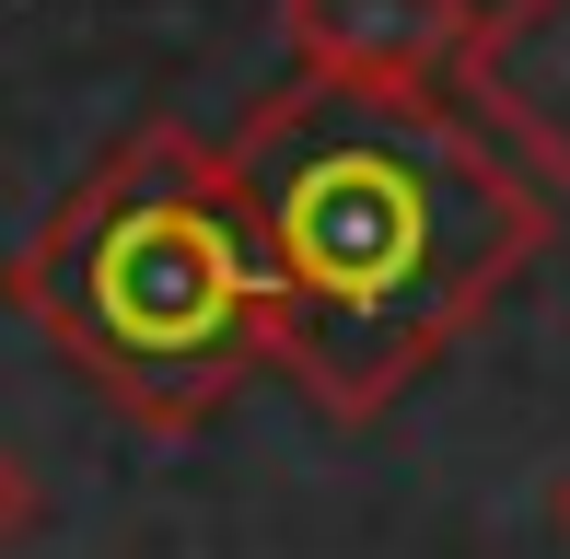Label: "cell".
<instances>
[{
    "mask_svg": "<svg viewBox=\"0 0 570 559\" xmlns=\"http://www.w3.org/2000/svg\"><path fill=\"white\" fill-rule=\"evenodd\" d=\"M279 268V385L315 420H384L548 257L559 198L454 94L292 82L233 129Z\"/></svg>",
    "mask_w": 570,
    "mask_h": 559,
    "instance_id": "cell-1",
    "label": "cell"
},
{
    "mask_svg": "<svg viewBox=\"0 0 570 559\" xmlns=\"http://www.w3.org/2000/svg\"><path fill=\"white\" fill-rule=\"evenodd\" d=\"M0 303L151 443L210 431L256 373H279V268L245 164L187 117H140L0 257Z\"/></svg>",
    "mask_w": 570,
    "mask_h": 559,
    "instance_id": "cell-2",
    "label": "cell"
},
{
    "mask_svg": "<svg viewBox=\"0 0 570 559\" xmlns=\"http://www.w3.org/2000/svg\"><path fill=\"white\" fill-rule=\"evenodd\" d=\"M454 106L548 198H570V0H478V36L454 59Z\"/></svg>",
    "mask_w": 570,
    "mask_h": 559,
    "instance_id": "cell-3",
    "label": "cell"
},
{
    "mask_svg": "<svg viewBox=\"0 0 570 559\" xmlns=\"http://www.w3.org/2000/svg\"><path fill=\"white\" fill-rule=\"evenodd\" d=\"M465 36H478L465 0H279L292 82L338 94H454Z\"/></svg>",
    "mask_w": 570,
    "mask_h": 559,
    "instance_id": "cell-4",
    "label": "cell"
},
{
    "mask_svg": "<svg viewBox=\"0 0 570 559\" xmlns=\"http://www.w3.org/2000/svg\"><path fill=\"white\" fill-rule=\"evenodd\" d=\"M47 537V478H36V454L0 431V559H23Z\"/></svg>",
    "mask_w": 570,
    "mask_h": 559,
    "instance_id": "cell-5",
    "label": "cell"
},
{
    "mask_svg": "<svg viewBox=\"0 0 570 559\" xmlns=\"http://www.w3.org/2000/svg\"><path fill=\"white\" fill-rule=\"evenodd\" d=\"M548 513H559V537H570V467H559V490H548Z\"/></svg>",
    "mask_w": 570,
    "mask_h": 559,
    "instance_id": "cell-6",
    "label": "cell"
}]
</instances>
